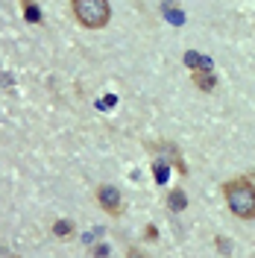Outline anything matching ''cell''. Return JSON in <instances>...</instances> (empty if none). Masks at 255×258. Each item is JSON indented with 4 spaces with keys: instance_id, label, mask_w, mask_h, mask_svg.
<instances>
[{
    "instance_id": "8992f818",
    "label": "cell",
    "mask_w": 255,
    "mask_h": 258,
    "mask_svg": "<svg viewBox=\"0 0 255 258\" xmlns=\"http://www.w3.org/2000/svg\"><path fill=\"white\" fill-rule=\"evenodd\" d=\"M21 6H24V15H27V21H32V24H38V21H41V9H38L32 0H21Z\"/></svg>"
},
{
    "instance_id": "ba28073f",
    "label": "cell",
    "mask_w": 255,
    "mask_h": 258,
    "mask_svg": "<svg viewBox=\"0 0 255 258\" xmlns=\"http://www.w3.org/2000/svg\"><path fill=\"white\" fill-rule=\"evenodd\" d=\"M71 232H74L71 220H56V226H53V235H56V238H68Z\"/></svg>"
},
{
    "instance_id": "3957f363",
    "label": "cell",
    "mask_w": 255,
    "mask_h": 258,
    "mask_svg": "<svg viewBox=\"0 0 255 258\" xmlns=\"http://www.w3.org/2000/svg\"><path fill=\"white\" fill-rule=\"evenodd\" d=\"M97 203H100V209L106 211V214H112V217H120L123 214V197L112 185H100L97 188Z\"/></svg>"
},
{
    "instance_id": "5b68a950",
    "label": "cell",
    "mask_w": 255,
    "mask_h": 258,
    "mask_svg": "<svg viewBox=\"0 0 255 258\" xmlns=\"http://www.w3.org/2000/svg\"><path fill=\"white\" fill-rule=\"evenodd\" d=\"M185 64L200 68V71H208V68H211V62H208L206 56H200V53H185Z\"/></svg>"
},
{
    "instance_id": "30bf717a",
    "label": "cell",
    "mask_w": 255,
    "mask_h": 258,
    "mask_svg": "<svg viewBox=\"0 0 255 258\" xmlns=\"http://www.w3.org/2000/svg\"><path fill=\"white\" fill-rule=\"evenodd\" d=\"M126 258H141V252H138V249H129V252H126Z\"/></svg>"
},
{
    "instance_id": "52a82bcc",
    "label": "cell",
    "mask_w": 255,
    "mask_h": 258,
    "mask_svg": "<svg viewBox=\"0 0 255 258\" xmlns=\"http://www.w3.org/2000/svg\"><path fill=\"white\" fill-rule=\"evenodd\" d=\"M188 206V197H185V191H173L170 194V209L173 211H182Z\"/></svg>"
},
{
    "instance_id": "277c9868",
    "label": "cell",
    "mask_w": 255,
    "mask_h": 258,
    "mask_svg": "<svg viewBox=\"0 0 255 258\" xmlns=\"http://www.w3.org/2000/svg\"><path fill=\"white\" fill-rule=\"evenodd\" d=\"M194 82H197V88H203V91H211V88L217 85V77H214L211 71H194Z\"/></svg>"
},
{
    "instance_id": "7a4b0ae2",
    "label": "cell",
    "mask_w": 255,
    "mask_h": 258,
    "mask_svg": "<svg viewBox=\"0 0 255 258\" xmlns=\"http://www.w3.org/2000/svg\"><path fill=\"white\" fill-rule=\"evenodd\" d=\"M71 9L82 27L88 30H100L109 24L112 9H109V0H71Z\"/></svg>"
},
{
    "instance_id": "9c48e42d",
    "label": "cell",
    "mask_w": 255,
    "mask_h": 258,
    "mask_svg": "<svg viewBox=\"0 0 255 258\" xmlns=\"http://www.w3.org/2000/svg\"><path fill=\"white\" fill-rule=\"evenodd\" d=\"M153 173H156V182H164L167 179V164L164 161H156L153 164Z\"/></svg>"
},
{
    "instance_id": "6da1fadb",
    "label": "cell",
    "mask_w": 255,
    "mask_h": 258,
    "mask_svg": "<svg viewBox=\"0 0 255 258\" xmlns=\"http://www.w3.org/2000/svg\"><path fill=\"white\" fill-rule=\"evenodd\" d=\"M226 194V206L232 214H238L240 220H255V185L249 179H232L223 185Z\"/></svg>"
}]
</instances>
